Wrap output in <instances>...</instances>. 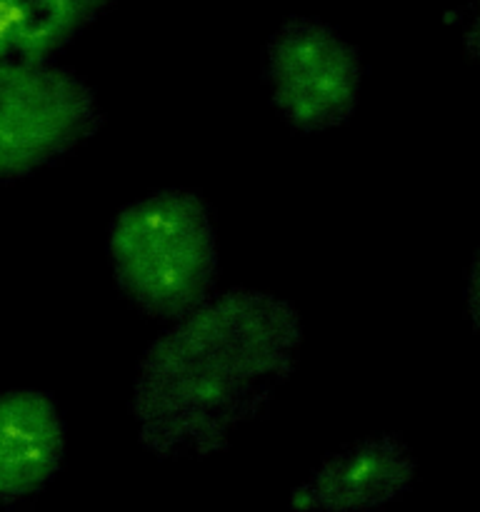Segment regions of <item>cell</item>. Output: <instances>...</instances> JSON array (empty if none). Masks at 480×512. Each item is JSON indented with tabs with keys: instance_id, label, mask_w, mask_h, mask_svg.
Returning <instances> with one entry per match:
<instances>
[{
	"instance_id": "6da1fadb",
	"label": "cell",
	"mask_w": 480,
	"mask_h": 512,
	"mask_svg": "<svg viewBox=\"0 0 480 512\" xmlns=\"http://www.w3.org/2000/svg\"><path fill=\"white\" fill-rule=\"evenodd\" d=\"M303 328L295 308L260 290L210 295L150 343L130 413L158 458H205L230 430L258 418L295 365Z\"/></svg>"
},
{
	"instance_id": "7a4b0ae2",
	"label": "cell",
	"mask_w": 480,
	"mask_h": 512,
	"mask_svg": "<svg viewBox=\"0 0 480 512\" xmlns=\"http://www.w3.org/2000/svg\"><path fill=\"white\" fill-rule=\"evenodd\" d=\"M108 255L118 288L163 320L205 303L218 275L213 218L190 190H158L125 205L110 225Z\"/></svg>"
},
{
	"instance_id": "3957f363",
	"label": "cell",
	"mask_w": 480,
	"mask_h": 512,
	"mask_svg": "<svg viewBox=\"0 0 480 512\" xmlns=\"http://www.w3.org/2000/svg\"><path fill=\"white\" fill-rule=\"evenodd\" d=\"M100 123L93 88L73 70L53 63L0 70V180L58 163Z\"/></svg>"
},
{
	"instance_id": "277c9868",
	"label": "cell",
	"mask_w": 480,
	"mask_h": 512,
	"mask_svg": "<svg viewBox=\"0 0 480 512\" xmlns=\"http://www.w3.org/2000/svg\"><path fill=\"white\" fill-rule=\"evenodd\" d=\"M265 83L285 123L305 135L338 128L358 105L360 53L328 23L295 15L265 48Z\"/></svg>"
},
{
	"instance_id": "5b68a950",
	"label": "cell",
	"mask_w": 480,
	"mask_h": 512,
	"mask_svg": "<svg viewBox=\"0 0 480 512\" xmlns=\"http://www.w3.org/2000/svg\"><path fill=\"white\" fill-rule=\"evenodd\" d=\"M415 480V458L393 433H373L330 455L290 495L295 510H378L403 498Z\"/></svg>"
},
{
	"instance_id": "8992f818",
	"label": "cell",
	"mask_w": 480,
	"mask_h": 512,
	"mask_svg": "<svg viewBox=\"0 0 480 512\" xmlns=\"http://www.w3.org/2000/svg\"><path fill=\"white\" fill-rule=\"evenodd\" d=\"M65 423L58 403L43 390L0 395V505L33 498L60 470Z\"/></svg>"
},
{
	"instance_id": "52a82bcc",
	"label": "cell",
	"mask_w": 480,
	"mask_h": 512,
	"mask_svg": "<svg viewBox=\"0 0 480 512\" xmlns=\"http://www.w3.org/2000/svg\"><path fill=\"white\" fill-rule=\"evenodd\" d=\"M113 0H0V70L50 63Z\"/></svg>"
},
{
	"instance_id": "ba28073f",
	"label": "cell",
	"mask_w": 480,
	"mask_h": 512,
	"mask_svg": "<svg viewBox=\"0 0 480 512\" xmlns=\"http://www.w3.org/2000/svg\"><path fill=\"white\" fill-rule=\"evenodd\" d=\"M465 293H468L470 320H473L475 330L480 333V250H478V255H475V260H473V268H470L468 288H465Z\"/></svg>"
},
{
	"instance_id": "9c48e42d",
	"label": "cell",
	"mask_w": 480,
	"mask_h": 512,
	"mask_svg": "<svg viewBox=\"0 0 480 512\" xmlns=\"http://www.w3.org/2000/svg\"><path fill=\"white\" fill-rule=\"evenodd\" d=\"M473 23H470L468 33H465V53L480 63V0H473Z\"/></svg>"
}]
</instances>
